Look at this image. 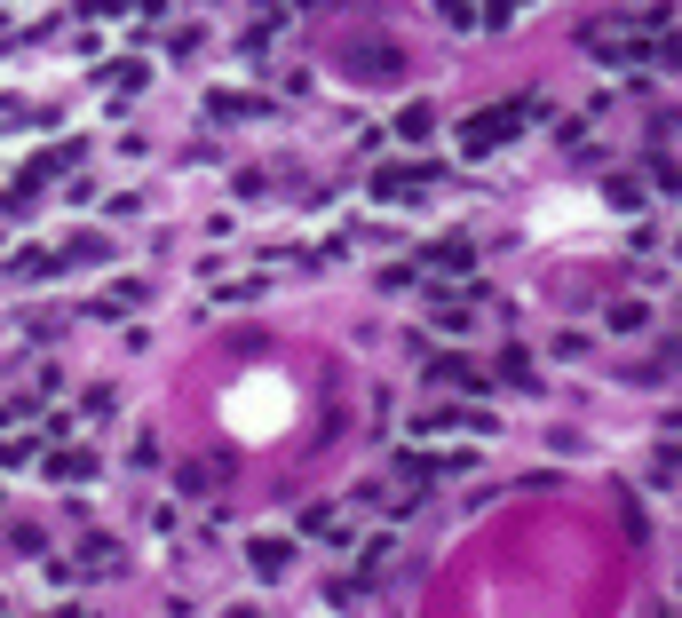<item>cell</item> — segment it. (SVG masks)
I'll use <instances>...</instances> for the list:
<instances>
[{"instance_id":"obj_14","label":"cell","mask_w":682,"mask_h":618,"mask_svg":"<svg viewBox=\"0 0 682 618\" xmlns=\"http://www.w3.org/2000/svg\"><path fill=\"white\" fill-rule=\"evenodd\" d=\"M437 333H445V341H460V333H476V325H468V309H437Z\"/></svg>"},{"instance_id":"obj_8","label":"cell","mask_w":682,"mask_h":618,"mask_svg":"<svg viewBox=\"0 0 682 618\" xmlns=\"http://www.w3.org/2000/svg\"><path fill=\"white\" fill-rule=\"evenodd\" d=\"M603 325H611V333H643V302H611Z\"/></svg>"},{"instance_id":"obj_15","label":"cell","mask_w":682,"mask_h":618,"mask_svg":"<svg viewBox=\"0 0 682 618\" xmlns=\"http://www.w3.org/2000/svg\"><path fill=\"white\" fill-rule=\"evenodd\" d=\"M667 135H682V119H667Z\"/></svg>"},{"instance_id":"obj_3","label":"cell","mask_w":682,"mask_h":618,"mask_svg":"<svg viewBox=\"0 0 682 618\" xmlns=\"http://www.w3.org/2000/svg\"><path fill=\"white\" fill-rule=\"evenodd\" d=\"M421 428H429V436H437V428H445V436H492V420H484V412H429Z\"/></svg>"},{"instance_id":"obj_12","label":"cell","mask_w":682,"mask_h":618,"mask_svg":"<svg viewBox=\"0 0 682 618\" xmlns=\"http://www.w3.org/2000/svg\"><path fill=\"white\" fill-rule=\"evenodd\" d=\"M437 16H445L453 32H468V24H476V0H437Z\"/></svg>"},{"instance_id":"obj_9","label":"cell","mask_w":682,"mask_h":618,"mask_svg":"<svg viewBox=\"0 0 682 618\" xmlns=\"http://www.w3.org/2000/svg\"><path fill=\"white\" fill-rule=\"evenodd\" d=\"M429 119H437V111H429V103H413V111L397 119V135H405V143H429Z\"/></svg>"},{"instance_id":"obj_4","label":"cell","mask_w":682,"mask_h":618,"mask_svg":"<svg viewBox=\"0 0 682 618\" xmlns=\"http://www.w3.org/2000/svg\"><path fill=\"white\" fill-rule=\"evenodd\" d=\"M429 389H476V365L468 357H429Z\"/></svg>"},{"instance_id":"obj_10","label":"cell","mask_w":682,"mask_h":618,"mask_svg":"<svg viewBox=\"0 0 682 618\" xmlns=\"http://www.w3.org/2000/svg\"><path fill=\"white\" fill-rule=\"evenodd\" d=\"M611 206H627V214H643V183H635V175H611Z\"/></svg>"},{"instance_id":"obj_1","label":"cell","mask_w":682,"mask_h":618,"mask_svg":"<svg viewBox=\"0 0 682 618\" xmlns=\"http://www.w3.org/2000/svg\"><path fill=\"white\" fill-rule=\"evenodd\" d=\"M516 119H524V111H476V119L460 127V151H468V159H484V151L516 143Z\"/></svg>"},{"instance_id":"obj_11","label":"cell","mask_w":682,"mask_h":618,"mask_svg":"<svg viewBox=\"0 0 682 618\" xmlns=\"http://www.w3.org/2000/svg\"><path fill=\"white\" fill-rule=\"evenodd\" d=\"M48 468H56V476H72V484H80V476H96V452H64V460H48Z\"/></svg>"},{"instance_id":"obj_13","label":"cell","mask_w":682,"mask_h":618,"mask_svg":"<svg viewBox=\"0 0 682 618\" xmlns=\"http://www.w3.org/2000/svg\"><path fill=\"white\" fill-rule=\"evenodd\" d=\"M500 381H508V389H532V365H524V357L508 349V357H500Z\"/></svg>"},{"instance_id":"obj_7","label":"cell","mask_w":682,"mask_h":618,"mask_svg":"<svg viewBox=\"0 0 682 618\" xmlns=\"http://www.w3.org/2000/svg\"><path fill=\"white\" fill-rule=\"evenodd\" d=\"M246 555H254V571H262V579H278V571H286V547H278V539H254Z\"/></svg>"},{"instance_id":"obj_6","label":"cell","mask_w":682,"mask_h":618,"mask_svg":"<svg viewBox=\"0 0 682 618\" xmlns=\"http://www.w3.org/2000/svg\"><path fill=\"white\" fill-rule=\"evenodd\" d=\"M48 270H64L48 246H24V254H16V278H48Z\"/></svg>"},{"instance_id":"obj_2","label":"cell","mask_w":682,"mask_h":618,"mask_svg":"<svg viewBox=\"0 0 682 618\" xmlns=\"http://www.w3.org/2000/svg\"><path fill=\"white\" fill-rule=\"evenodd\" d=\"M421 270H429V278H468V238H437V246H421Z\"/></svg>"},{"instance_id":"obj_5","label":"cell","mask_w":682,"mask_h":618,"mask_svg":"<svg viewBox=\"0 0 682 618\" xmlns=\"http://www.w3.org/2000/svg\"><path fill=\"white\" fill-rule=\"evenodd\" d=\"M294 531H302V539H341V508H310V515H294Z\"/></svg>"}]
</instances>
